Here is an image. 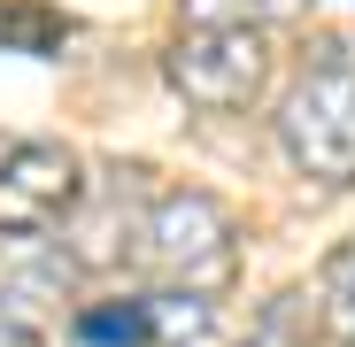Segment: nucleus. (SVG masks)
<instances>
[{
  "mask_svg": "<svg viewBox=\"0 0 355 347\" xmlns=\"http://www.w3.org/2000/svg\"><path fill=\"white\" fill-rule=\"evenodd\" d=\"M139 255L147 270L170 285V294H216V285L240 270V224L232 208L201 186H178V193H155L147 216H139Z\"/></svg>",
  "mask_w": 355,
  "mask_h": 347,
  "instance_id": "nucleus-1",
  "label": "nucleus"
},
{
  "mask_svg": "<svg viewBox=\"0 0 355 347\" xmlns=\"http://www.w3.org/2000/svg\"><path fill=\"white\" fill-rule=\"evenodd\" d=\"M278 147L317 186H355V62L324 54L278 100Z\"/></svg>",
  "mask_w": 355,
  "mask_h": 347,
  "instance_id": "nucleus-2",
  "label": "nucleus"
},
{
  "mask_svg": "<svg viewBox=\"0 0 355 347\" xmlns=\"http://www.w3.org/2000/svg\"><path fill=\"white\" fill-rule=\"evenodd\" d=\"M162 78L186 93L193 108H248L263 85H270V39L263 31H216V24H186V39H178L162 54Z\"/></svg>",
  "mask_w": 355,
  "mask_h": 347,
  "instance_id": "nucleus-3",
  "label": "nucleus"
},
{
  "mask_svg": "<svg viewBox=\"0 0 355 347\" xmlns=\"http://www.w3.org/2000/svg\"><path fill=\"white\" fill-rule=\"evenodd\" d=\"M78 154L54 139H24L0 154V240H39V231L78 216Z\"/></svg>",
  "mask_w": 355,
  "mask_h": 347,
  "instance_id": "nucleus-4",
  "label": "nucleus"
},
{
  "mask_svg": "<svg viewBox=\"0 0 355 347\" xmlns=\"http://www.w3.org/2000/svg\"><path fill=\"white\" fill-rule=\"evenodd\" d=\"M309 301H317V339L324 347H355V240L324 255Z\"/></svg>",
  "mask_w": 355,
  "mask_h": 347,
  "instance_id": "nucleus-5",
  "label": "nucleus"
},
{
  "mask_svg": "<svg viewBox=\"0 0 355 347\" xmlns=\"http://www.w3.org/2000/svg\"><path fill=\"white\" fill-rule=\"evenodd\" d=\"M240 347H317V301H309V294H278V301H263V317L248 324Z\"/></svg>",
  "mask_w": 355,
  "mask_h": 347,
  "instance_id": "nucleus-6",
  "label": "nucleus"
},
{
  "mask_svg": "<svg viewBox=\"0 0 355 347\" xmlns=\"http://www.w3.org/2000/svg\"><path fill=\"white\" fill-rule=\"evenodd\" d=\"M78 339L85 347H155V317H147V301H101V309H78Z\"/></svg>",
  "mask_w": 355,
  "mask_h": 347,
  "instance_id": "nucleus-7",
  "label": "nucleus"
},
{
  "mask_svg": "<svg viewBox=\"0 0 355 347\" xmlns=\"http://www.w3.org/2000/svg\"><path fill=\"white\" fill-rule=\"evenodd\" d=\"M186 24H216V31H263L278 16H293L302 0H178Z\"/></svg>",
  "mask_w": 355,
  "mask_h": 347,
  "instance_id": "nucleus-8",
  "label": "nucleus"
},
{
  "mask_svg": "<svg viewBox=\"0 0 355 347\" xmlns=\"http://www.w3.org/2000/svg\"><path fill=\"white\" fill-rule=\"evenodd\" d=\"M70 39V16H54V8H0V46H16V54H54Z\"/></svg>",
  "mask_w": 355,
  "mask_h": 347,
  "instance_id": "nucleus-9",
  "label": "nucleus"
},
{
  "mask_svg": "<svg viewBox=\"0 0 355 347\" xmlns=\"http://www.w3.org/2000/svg\"><path fill=\"white\" fill-rule=\"evenodd\" d=\"M147 317H155V339L209 332V301H193V294H147Z\"/></svg>",
  "mask_w": 355,
  "mask_h": 347,
  "instance_id": "nucleus-10",
  "label": "nucleus"
},
{
  "mask_svg": "<svg viewBox=\"0 0 355 347\" xmlns=\"http://www.w3.org/2000/svg\"><path fill=\"white\" fill-rule=\"evenodd\" d=\"M0 347H46V339L31 332V317H24V309H8V301H0Z\"/></svg>",
  "mask_w": 355,
  "mask_h": 347,
  "instance_id": "nucleus-11",
  "label": "nucleus"
}]
</instances>
